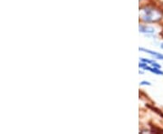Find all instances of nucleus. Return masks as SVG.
<instances>
[{
    "label": "nucleus",
    "mask_w": 163,
    "mask_h": 134,
    "mask_svg": "<svg viewBox=\"0 0 163 134\" xmlns=\"http://www.w3.org/2000/svg\"><path fill=\"white\" fill-rule=\"evenodd\" d=\"M141 16L142 20L148 23H153V22H157L161 19L162 14L157 9H154L151 7H146L141 10Z\"/></svg>",
    "instance_id": "nucleus-1"
},
{
    "label": "nucleus",
    "mask_w": 163,
    "mask_h": 134,
    "mask_svg": "<svg viewBox=\"0 0 163 134\" xmlns=\"http://www.w3.org/2000/svg\"><path fill=\"white\" fill-rule=\"evenodd\" d=\"M139 30L142 34H154L155 33V29L153 27L148 26V25H140Z\"/></svg>",
    "instance_id": "nucleus-2"
},
{
    "label": "nucleus",
    "mask_w": 163,
    "mask_h": 134,
    "mask_svg": "<svg viewBox=\"0 0 163 134\" xmlns=\"http://www.w3.org/2000/svg\"><path fill=\"white\" fill-rule=\"evenodd\" d=\"M140 51H142V52H146V53H149L150 54L153 55L154 57H156L157 59H160V60H163V54L158 53V52H155V51H151V50H149V49H144V48H139Z\"/></svg>",
    "instance_id": "nucleus-3"
},
{
    "label": "nucleus",
    "mask_w": 163,
    "mask_h": 134,
    "mask_svg": "<svg viewBox=\"0 0 163 134\" xmlns=\"http://www.w3.org/2000/svg\"><path fill=\"white\" fill-rule=\"evenodd\" d=\"M149 71L151 72H153V73H155V74H158V75H163V71H161L159 68H156V67L152 68V67H150Z\"/></svg>",
    "instance_id": "nucleus-4"
},
{
    "label": "nucleus",
    "mask_w": 163,
    "mask_h": 134,
    "mask_svg": "<svg viewBox=\"0 0 163 134\" xmlns=\"http://www.w3.org/2000/svg\"><path fill=\"white\" fill-rule=\"evenodd\" d=\"M140 60H141V62H143V63H146V64H152L153 63H155V61H153V60H150V59H146V58H141Z\"/></svg>",
    "instance_id": "nucleus-5"
},
{
    "label": "nucleus",
    "mask_w": 163,
    "mask_h": 134,
    "mask_svg": "<svg viewBox=\"0 0 163 134\" xmlns=\"http://www.w3.org/2000/svg\"><path fill=\"white\" fill-rule=\"evenodd\" d=\"M141 85H151V83L150 82H147V81H142L141 83H140Z\"/></svg>",
    "instance_id": "nucleus-6"
},
{
    "label": "nucleus",
    "mask_w": 163,
    "mask_h": 134,
    "mask_svg": "<svg viewBox=\"0 0 163 134\" xmlns=\"http://www.w3.org/2000/svg\"><path fill=\"white\" fill-rule=\"evenodd\" d=\"M160 47H161V49H163V43H160Z\"/></svg>",
    "instance_id": "nucleus-7"
}]
</instances>
